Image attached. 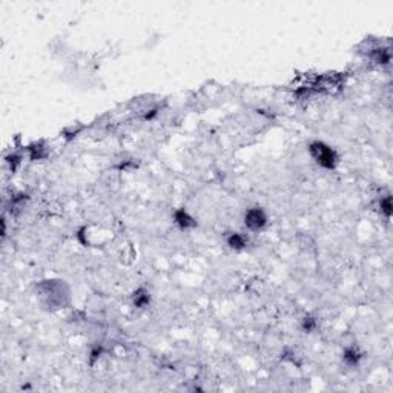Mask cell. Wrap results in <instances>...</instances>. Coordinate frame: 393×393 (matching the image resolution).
Returning a JSON list of instances; mask_svg holds the SVG:
<instances>
[{
  "mask_svg": "<svg viewBox=\"0 0 393 393\" xmlns=\"http://www.w3.org/2000/svg\"><path fill=\"white\" fill-rule=\"evenodd\" d=\"M310 157L315 160V163L323 169H335L338 165V155L335 149H332L329 145L323 143V141H312L309 145Z\"/></svg>",
  "mask_w": 393,
  "mask_h": 393,
  "instance_id": "1",
  "label": "cell"
},
{
  "mask_svg": "<svg viewBox=\"0 0 393 393\" xmlns=\"http://www.w3.org/2000/svg\"><path fill=\"white\" fill-rule=\"evenodd\" d=\"M244 224L247 229L254 232H258L264 229L267 224V215L261 207H250L244 214Z\"/></svg>",
  "mask_w": 393,
  "mask_h": 393,
  "instance_id": "2",
  "label": "cell"
},
{
  "mask_svg": "<svg viewBox=\"0 0 393 393\" xmlns=\"http://www.w3.org/2000/svg\"><path fill=\"white\" fill-rule=\"evenodd\" d=\"M174 223H175L181 231H188V229L196 227L195 218L186 209H177L174 212Z\"/></svg>",
  "mask_w": 393,
  "mask_h": 393,
  "instance_id": "3",
  "label": "cell"
},
{
  "mask_svg": "<svg viewBox=\"0 0 393 393\" xmlns=\"http://www.w3.org/2000/svg\"><path fill=\"white\" fill-rule=\"evenodd\" d=\"M226 243L234 250H243L247 246V238L238 232H231L226 237Z\"/></svg>",
  "mask_w": 393,
  "mask_h": 393,
  "instance_id": "4",
  "label": "cell"
},
{
  "mask_svg": "<svg viewBox=\"0 0 393 393\" xmlns=\"http://www.w3.org/2000/svg\"><path fill=\"white\" fill-rule=\"evenodd\" d=\"M132 303H134L135 307H138V309L148 307L149 303H151V293L146 289H143V287L137 289L134 292V295H132Z\"/></svg>",
  "mask_w": 393,
  "mask_h": 393,
  "instance_id": "5",
  "label": "cell"
},
{
  "mask_svg": "<svg viewBox=\"0 0 393 393\" xmlns=\"http://www.w3.org/2000/svg\"><path fill=\"white\" fill-rule=\"evenodd\" d=\"M361 352L358 350L356 347H347L344 353H343V361L347 364V366H350V367H355L359 364V361H361Z\"/></svg>",
  "mask_w": 393,
  "mask_h": 393,
  "instance_id": "6",
  "label": "cell"
},
{
  "mask_svg": "<svg viewBox=\"0 0 393 393\" xmlns=\"http://www.w3.org/2000/svg\"><path fill=\"white\" fill-rule=\"evenodd\" d=\"M316 327H318V321H316L313 316H310V315L304 316L303 321H301V329L306 333H312L313 330H316Z\"/></svg>",
  "mask_w": 393,
  "mask_h": 393,
  "instance_id": "7",
  "label": "cell"
},
{
  "mask_svg": "<svg viewBox=\"0 0 393 393\" xmlns=\"http://www.w3.org/2000/svg\"><path fill=\"white\" fill-rule=\"evenodd\" d=\"M379 207H381V212H383L387 218H390V215H392V196L387 195V196H384V198H381Z\"/></svg>",
  "mask_w": 393,
  "mask_h": 393,
  "instance_id": "8",
  "label": "cell"
},
{
  "mask_svg": "<svg viewBox=\"0 0 393 393\" xmlns=\"http://www.w3.org/2000/svg\"><path fill=\"white\" fill-rule=\"evenodd\" d=\"M375 60H376V63H381V65H386V63H389L390 62V52H389V49H376V52H375Z\"/></svg>",
  "mask_w": 393,
  "mask_h": 393,
  "instance_id": "9",
  "label": "cell"
},
{
  "mask_svg": "<svg viewBox=\"0 0 393 393\" xmlns=\"http://www.w3.org/2000/svg\"><path fill=\"white\" fill-rule=\"evenodd\" d=\"M102 352H103V347L102 346H95L92 350H91V364H94L95 361L98 358H100V355H102Z\"/></svg>",
  "mask_w": 393,
  "mask_h": 393,
  "instance_id": "10",
  "label": "cell"
}]
</instances>
